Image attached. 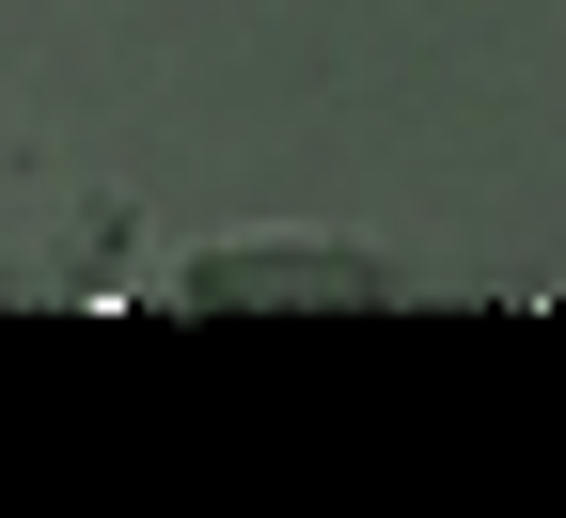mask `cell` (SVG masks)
Masks as SVG:
<instances>
[{"mask_svg":"<svg viewBox=\"0 0 566 518\" xmlns=\"http://www.w3.org/2000/svg\"><path fill=\"white\" fill-rule=\"evenodd\" d=\"M409 299V267L363 236H221L174 267V315H378Z\"/></svg>","mask_w":566,"mask_h":518,"instance_id":"obj_1","label":"cell"}]
</instances>
